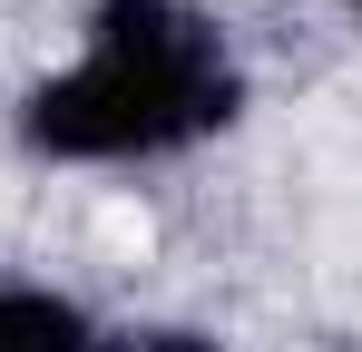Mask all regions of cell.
<instances>
[{"label":"cell","mask_w":362,"mask_h":352,"mask_svg":"<svg viewBox=\"0 0 362 352\" xmlns=\"http://www.w3.org/2000/svg\"><path fill=\"white\" fill-rule=\"evenodd\" d=\"M108 352H226L216 333H186V323H157V333H127V343H108Z\"/></svg>","instance_id":"3"},{"label":"cell","mask_w":362,"mask_h":352,"mask_svg":"<svg viewBox=\"0 0 362 352\" xmlns=\"http://www.w3.org/2000/svg\"><path fill=\"white\" fill-rule=\"evenodd\" d=\"M0 352H108V343H98V313L69 284L10 274L0 284Z\"/></svg>","instance_id":"2"},{"label":"cell","mask_w":362,"mask_h":352,"mask_svg":"<svg viewBox=\"0 0 362 352\" xmlns=\"http://www.w3.org/2000/svg\"><path fill=\"white\" fill-rule=\"evenodd\" d=\"M235 108L245 78L186 0H98L78 59L40 78V98L20 108V137L69 167H127L235 127Z\"/></svg>","instance_id":"1"}]
</instances>
